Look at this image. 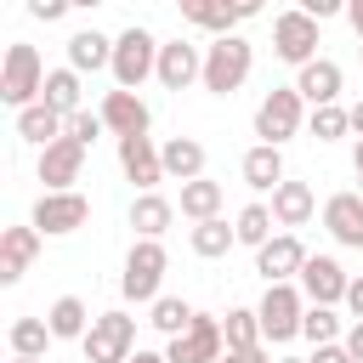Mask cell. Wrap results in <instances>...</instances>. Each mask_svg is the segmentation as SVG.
Instances as JSON below:
<instances>
[{
  "mask_svg": "<svg viewBox=\"0 0 363 363\" xmlns=\"http://www.w3.org/2000/svg\"><path fill=\"white\" fill-rule=\"evenodd\" d=\"M45 62H40V51L28 45V40H11L6 45V62H0V102L6 108H34L40 102V91H45Z\"/></svg>",
  "mask_w": 363,
  "mask_h": 363,
  "instance_id": "cell-1",
  "label": "cell"
},
{
  "mask_svg": "<svg viewBox=\"0 0 363 363\" xmlns=\"http://www.w3.org/2000/svg\"><path fill=\"white\" fill-rule=\"evenodd\" d=\"M250 68H255V45L244 40V34H227V40H210L204 45V91L210 96H233L244 79H250Z\"/></svg>",
  "mask_w": 363,
  "mask_h": 363,
  "instance_id": "cell-2",
  "label": "cell"
},
{
  "mask_svg": "<svg viewBox=\"0 0 363 363\" xmlns=\"http://www.w3.org/2000/svg\"><path fill=\"white\" fill-rule=\"evenodd\" d=\"M113 85L119 91H136L142 79H153L159 74V40L142 28V23H130L125 34H113Z\"/></svg>",
  "mask_w": 363,
  "mask_h": 363,
  "instance_id": "cell-3",
  "label": "cell"
},
{
  "mask_svg": "<svg viewBox=\"0 0 363 363\" xmlns=\"http://www.w3.org/2000/svg\"><path fill=\"white\" fill-rule=\"evenodd\" d=\"M301 125H306V102H301L295 85H272V91L255 102V136H261L267 147H284L289 136H301Z\"/></svg>",
  "mask_w": 363,
  "mask_h": 363,
  "instance_id": "cell-4",
  "label": "cell"
},
{
  "mask_svg": "<svg viewBox=\"0 0 363 363\" xmlns=\"http://www.w3.org/2000/svg\"><path fill=\"white\" fill-rule=\"evenodd\" d=\"M164 267H170L164 244L136 238V244H130V255H125V272H119V295H125V301H136V306H153V301H159V284H164Z\"/></svg>",
  "mask_w": 363,
  "mask_h": 363,
  "instance_id": "cell-5",
  "label": "cell"
},
{
  "mask_svg": "<svg viewBox=\"0 0 363 363\" xmlns=\"http://www.w3.org/2000/svg\"><path fill=\"white\" fill-rule=\"evenodd\" d=\"M255 318H261V340H267V346L295 340V335H301V318H306V295H301V284H267Z\"/></svg>",
  "mask_w": 363,
  "mask_h": 363,
  "instance_id": "cell-6",
  "label": "cell"
},
{
  "mask_svg": "<svg viewBox=\"0 0 363 363\" xmlns=\"http://www.w3.org/2000/svg\"><path fill=\"white\" fill-rule=\"evenodd\" d=\"M85 346V357L91 363H130L142 346H136V318L130 312H96V323H91V335L79 340Z\"/></svg>",
  "mask_w": 363,
  "mask_h": 363,
  "instance_id": "cell-7",
  "label": "cell"
},
{
  "mask_svg": "<svg viewBox=\"0 0 363 363\" xmlns=\"http://www.w3.org/2000/svg\"><path fill=\"white\" fill-rule=\"evenodd\" d=\"M91 221V199L74 187V193H40L34 210H28V227L40 238H62V233H79Z\"/></svg>",
  "mask_w": 363,
  "mask_h": 363,
  "instance_id": "cell-8",
  "label": "cell"
},
{
  "mask_svg": "<svg viewBox=\"0 0 363 363\" xmlns=\"http://www.w3.org/2000/svg\"><path fill=\"white\" fill-rule=\"evenodd\" d=\"M272 51L301 74L306 62H318V17H306L301 6H289V11H278L272 17Z\"/></svg>",
  "mask_w": 363,
  "mask_h": 363,
  "instance_id": "cell-9",
  "label": "cell"
},
{
  "mask_svg": "<svg viewBox=\"0 0 363 363\" xmlns=\"http://www.w3.org/2000/svg\"><path fill=\"white\" fill-rule=\"evenodd\" d=\"M227 357V335H221V318L199 312L187 335H176L164 346V363H221Z\"/></svg>",
  "mask_w": 363,
  "mask_h": 363,
  "instance_id": "cell-10",
  "label": "cell"
},
{
  "mask_svg": "<svg viewBox=\"0 0 363 363\" xmlns=\"http://www.w3.org/2000/svg\"><path fill=\"white\" fill-rule=\"evenodd\" d=\"M295 284H301L306 306H340L346 289H352V278H346V267H340L335 255H306V267H301Z\"/></svg>",
  "mask_w": 363,
  "mask_h": 363,
  "instance_id": "cell-11",
  "label": "cell"
},
{
  "mask_svg": "<svg viewBox=\"0 0 363 363\" xmlns=\"http://www.w3.org/2000/svg\"><path fill=\"white\" fill-rule=\"evenodd\" d=\"M119 170H125V182H136V193H159L164 159H159L153 136H125L119 142Z\"/></svg>",
  "mask_w": 363,
  "mask_h": 363,
  "instance_id": "cell-12",
  "label": "cell"
},
{
  "mask_svg": "<svg viewBox=\"0 0 363 363\" xmlns=\"http://www.w3.org/2000/svg\"><path fill=\"white\" fill-rule=\"evenodd\" d=\"M301 267H306V244H301L295 233H278L272 244L255 250V272H261L267 284H295Z\"/></svg>",
  "mask_w": 363,
  "mask_h": 363,
  "instance_id": "cell-13",
  "label": "cell"
},
{
  "mask_svg": "<svg viewBox=\"0 0 363 363\" xmlns=\"http://www.w3.org/2000/svg\"><path fill=\"white\" fill-rule=\"evenodd\" d=\"M164 91H187L193 79H204V51L187 45V40H164L159 45V74H153Z\"/></svg>",
  "mask_w": 363,
  "mask_h": 363,
  "instance_id": "cell-14",
  "label": "cell"
},
{
  "mask_svg": "<svg viewBox=\"0 0 363 363\" xmlns=\"http://www.w3.org/2000/svg\"><path fill=\"white\" fill-rule=\"evenodd\" d=\"M79 170H85V147H79L74 136H62V142H51V147L40 153V182H45V193H74Z\"/></svg>",
  "mask_w": 363,
  "mask_h": 363,
  "instance_id": "cell-15",
  "label": "cell"
},
{
  "mask_svg": "<svg viewBox=\"0 0 363 363\" xmlns=\"http://www.w3.org/2000/svg\"><path fill=\"white\" fill-rule=\"evenodd\" d=\"M96 113H102V125H108L119 142H125V136H147V125H153V113H147V102H142L136 91H108Z\"/></svg>",
  "mask_w": 363,
  "mask_h": 363,
  "instance_id": "cell-16",
  "label": "cell"
},
{
  "mask_svg": "<svg viewBox=\"0 0 363 363\" xmlns=\"http://www.w3.org/2000/svg\"><path fill=\"white\" fill-rule=\"evenodd\" d=\"M323 227H329L335 244L363 250V193H335V199H323Z\"/></svg>",
  "mask_w": 363,
  "mask_h": 363,
  "instance_id": "cell-17",
  "label": "cell"
},
{
  "mask_svg": "<svg viewBox=\"0 0 363 363\" xmlns=\"http://www.w3.org/2000/svg\"><path fill=\"white\" fill-rule=\"evenodd\" d=\"M340 85H346V74H340V62H329V57H318V62H306V68L295 74L301 102H312V108H335V102H340Z\"/></svg>",
  "mask_w": 363,
  "mask_h": 363,
  "instance_id": "cell-18",
  "label": "cell"
},
{
  "mask_svg": "<svg viewBox=\"0 0 363 363\" xmlns=\"http://www.w3.org/2000/svg\"><path fill=\"white\" fill-rule=\"evenodd\" d=\"M238 176H244V187H255V193H278L289 176H284V147H267V142H255L244 159H238Z\"/></svg>",
  "mask_w": 363,
  "mask_h": 363,
  "instance_id": "cell-19",
  "label": "cell"
},
{
  "mask_svg": "<svg viewBox=\"0 0 363 363\" xmlns=\"http://www.w3.org/2000/svg\"><path fill=\"white\" fill-rule=\"evenodd\" d=\"M40 255V233L34 227H6L0 233V284H17Z\"/></svg>",
  "mask_w": 363,
  "mask_h": 363,
  "instance_id": "cell-20",
  "label": "cell"
},
{
  "mask_svg": "<svg viewBox=\"0 0 363 363\" xmlns=\"http://www.w3.org/2000/svg\"><path fill=\"white\" fill-rule=\"evenodd\" d=\"M170 221H176V204H170L164 193H136V199H130V233H136V238H153V244H159V238L170 233Z\"/></svg>",
  "mask_w": 363,
  "mask_h": 363,
  "instance_id": "cell-21",
  "label": "cell"
},
{
  "mask_svg": "<svg viewBox=\"0 0 363 363\" xmlns=\"http://www.w3.org/2000/svg\"><path fill=\"white\" fill-rule=\"evenodd\" d=\"M318 216V193L306 187V182H284L278 193H272V221L289 233V227H306Z\"/></svg>",
  "mask_w": 363,
  "mask_h": 363,
  "instance_id": "cell-22",
  "label": "cell"
},
{
  "mask_svg": "<svg viewBox=\"0 0 363 363\" xmlns=\"http://www.w3.org/2000/svg\"><path fill=\"white\" fill-rule=\"evenodd\" d=\"M17 136H23V142H34V147L45 153L51 142H62V136H68V119H62L57 108L34 102V108H23V113H17Z\"/></svg>",
  "mask_w": 363,
  "mask_h": 363,
  "instance_id": "cell-23",
  "label": "cell"
},
{
  "mask_svg": "<svg viewBox=\"0 0 363 363\" xmlns=\"http://www.w3.org/2000/svg\"><path fill=\"white\" fill-rule=\"evenodd\" d=\"M159 159H164V176H176L182 187L204 176V142H199V136H170V142L159 147Z\"/></svg>",
  "mask_w": 363,
  "mask_h": 363,
  "instance_id": "cell-24",
  "label": "cell"
},
{
  "mask_svg": "<svg viewBox=\"0 0 363 363\" xmlns=\"http://www.w3.org/2000/svg\"><path fill=\"white\" fill-rule=\"evenodd\" d=\"M45 323H51V340H85L96 318H91V306L79 295H57L51 312H45Z\"/></svg>",
  "mask_w": 363,
  "mask_h": 363,
  "instance_id": "cell-25",
  "label": "cell"
},
{
  "mask_svg": "<svg viewBox=\"0 0 363 363\" xmlns=\"http://www.w3.org/2000/svg\"><path fill=\"white\" fill-rule=\"evenodd\" d=\"M182 17H187L193 28H210L216 40H227L244 17H255V6H204V0H187V6H182Z\"/></svg>",
  "mask_w": 363,
  "mask_h": 363,
  "instance_id": "cell-26",
  "label": "cell"
},
{
  "mask_svg": "<svg viewBox=\"0 0 363 363\" xmlns=\"http://www.w3.org/2000/svg\"><path fill=\"white\" fill-rule=\"evenodd\" d=\"M68 68L74 74H96V68H113V40L96 34V28H79L68 40Z\"/></svg>",
  "mask_w": 363,
  "mask_h": 363,
  "instance_id": "cell-27",
  "label": "cell"
},
{
  "mask_svg": "<svg viewBox=\"0 0 363 363\" xmlns=\"http://www.w3.org/2000/svg\"><path fill=\"white\" fill-rule=\"evenodd\" d=\"M221 199H227V187H221V182H210V176H199V182H187V187H182V204H176V210L199 227V221H216V216H221Z\"/></svg>",
  "mask_w": 363,
  "mask_h": 363,
  "instance_id": "cell-28",
  "label": "cell"
},
{
  "mask_svg": "<svg viewBox=\"0 0 363 363\" xmlns=\"http://www.w3.org/2000/svg\"><path fill=\"white\" fill-rule=\"evenodd\" d=\"M40 102H45V108H57L62 119H74V113H79V74H74V68H51V74H45Z\"/></svg>",
  "mask_w": 363,
  "mask_h": 363,
  "instance_id": "cell-29",
  "label": "cell"
},
{
  "mask_svg": "<svg viewBox=\"0 0 363 363\" xmlns=\"http://www.w3.org/2000/svg\"><path fill=\"white\" fill-rule=\"evenodd\" d=\"M193 318H199V312H193L182 295H159V301L147 306V323H153L159 335H170V340H176V335H187V329H193Z\"/></svg>",
  "mask_w": 363,
  "mask_h": 363,
  "instance_id": "cell-30",
  "label": "cell"
},
{
  "mask_svg": "<svg viewBox=\"0 0 363 363\" xmlns=\"http://www.w3.org/2000/svg\"><path fill=\"white\" fill-rule=\"evenodd\" d=\"M6 340H11V357H45V346H51V323H45V318H11Z\"/></svg>",
  "mask_w": 363,
  "mask_h": 363,
  "instance_id": "cell-31",
  "label": "cell"
},
{
  "mask_svg": "<svg viewBox=\"0 0 363 363\" xmlns=\"http://www.w3.org/2000/svg\"><path fill=\"white\" fill-rule=\"evenodd\" d=\"M278 221H272V204H244L238 210V221H233V233H238V244H250V250H261V244H272L278 233H272Z\"/></svg>",
  "mask_w": 363,
  "mask_h": 363,
  "instance_id": "cell-32",
  "label": "cell"
},
{
  "mask_svg": "<svg viewBox=\"0 0 363 363\" xmlns=\"http://www.w3.org/2000/svg\"><path fill=\"white\" fill-rule=\"evenodd\" d=\"M221 335H227V352L267 346V340H261V318H255V306H233V312L221 318Z\"/></svg>",
  "mask_w": 363,
  "mask_h": 363,
  "instance_id": "cell-33",
  "label": "cell"
},
{
  "mask_svg": "<svg viewBox=\"0 0 363 363\" xmlns=\"http://www.w3.org/2000/svg\"><path fill=\"white\" fill-rule=\"evenodd\" d=\"M187 244H193V255H204V261H216V255H227L233 244H238V233L216 216V221H199L193 233H187Z\"/></svg>",
  "mask_w": 363,
  "mask_h": 363,
  "instance_id": "cell-34",
  "label": "cell"
},
{
  "mask_svg": "<svg viewBox=\"0 0 363 363\" xmlns=\"http://www.w3.org/2000/svg\"><path fill=\"white\" fill-rule=\"evenodd\" d=\"M301 340H312V346H340V340H346L340 312H335V306H306V318H301Z\"/></svg>",
  "mask_w": 363,
  "mask_h": 363,
  "instance_id": "cell-35",
  "label": "cell"
},
{
  "mask_svg": "<svg viewBox=\"0 0 363 363\" xmlns=\"http://www.w3.org/2000/svg\"><path fill=\"white\" fill-rule=\"evenodd\" d=\"M306 125H312V136H318V142H340V136L352 130V108H340V102H335V108H312V119H306Z\"/></svg>",
  "mask_w": 363,
  "mask_h": 363,
  "instance_id": "cell-36",
  "label": "cell"
},
{
  "mask_svg": "<svg viewBox=\"0 0 363 363\" xmlns=\"http://www.w3.org/2000/svg\"><path fill=\"white\" fill-rule=\"evenodd\" d=\"M102 130H108V125H102V113H91V108H79V113L68 119V136H74L79 147H91V142H96Z\"/></svg>",
  "mask_w": 363,
  "mask_h": 363,
  "instance_id": "cell-37",
  "label": "cell"
},
{
  "mask_svg": "<svg viewBox=\"0 0 363 363\" xmlns=\"http://www.w3.org/2000/svg\"><path fill=\"white\" fill-rule=\"evenodd\" d=\"M28 17L34 23H57V17H68V0H28Z\"/></svg>",
  "mask_w": 363,
  "mask_h": 363,
  "instance_id": "cell-38",
  "label": "cell"
},
{
  "mask_svg": "<svg viewBox=\"0 0 363 363\" xmlns=\"http://www.w3.org/2000/svg\"><path fill=\"white\" fill-rule=\"evenodd\" d=\"M306 363H352V352H346V346H312Z\"/></svg>",
  "mask_w": 363,
  "mask_h": 363,
  "instance_id": "cell-39",
  "label": "cell"
},
{
  "mask_svg": "<svg viewBox=\"0 0 363 363\" xmlns=\"http://www.w3.org/2000/svg\"><path fill=\"white\" fill-rule=\"evenodd\" d=\"M221 363H278V357H272L267 346H250V352H227Z\"/></svg>",
  "mask_w": 363,
  "mask_h": 363,
  "instance_id": "cell-40",
  "label": "cell"
},
{
  "mask_svg": "<svg viewBox=\"0 0 363 363\" xmlns=\"http://www.w3.org/2000/svg\"><path fill=\"white\" fill-rule=\"evenodd\" d=\"M346 312H352V323H363V278H352V289H346Z\"/></svg>",
  "mask_w": 363,
  "mask_h": 363,
  "instance_id": "cell-41",
  "label": "cell"
},
{
  "mask_svg": "<svg viewBox=\"0 0 363 363\" xmlns=\"http://www.w3.org/2000/svg\"><path fill=\"white\" fill-rule=\"evenodd\" d=\"M340 346H346V352H352V357H357V363H363V323H352V329H346V340H340Z\"/></svg>",
  "mask_w": 363,
  "mask_h": 363,
  "instance_id": "cell-42",
  "label": "cell"
},
{
  "mask_svg": "<svg viewBox=\"0 0 363 363\" xmlns=\"http://www.w3.org/2000/svg\"><path fill=\"white\" fill-rule=\"evenodd\" d=\"M346 23H352V28H357V40H363V0H352V6H346Z\"/></svg>",
  "mask_w": 363,
  "mask_h": 363,
  "instance_id": "cell-43",
  "label": "cell"
},
{
  "mask_svg": "<svg viewBox=\"0 0 363 363\" xmlns=\"http://www.w3.org/2000/svg\"><path fill=\"white\" fill-rule=\"evenodd\" d=\"M352 170H357V193H363V142L352 147Z\"/></svg>",
  "mask_w": 363,
  "mask_h": 363,
  "instance_id": "cell-44",
  "label": "cell"
},
{
  "mask_svg": "<svg viewBox=\"0 0 363 363\" xmlns=\"http://www.w3.org/2000/svg\"><path fill=\"white\" fill-rule=\"evenodd\" d=\"M352 130H357V142H363V102H352Z\"/></svg>",
  "mask_w": 363,
  "mask_h": 363,
  "instance_id": "cell-45",
  "label": "cell"
},
{
  "mask_svg": "<svg viewBox=\"0 0 363 363\" xmlns=\"http://www.w3.org/2000/svg\"><path fill=\"white\" fill-rule=\"evenodd\" d=\"M130 363H164V352H136Z\"/></svg>",
  "mask_w": 363,
  "mask_h": 363,
  "instance_id": "cell-46",
  "label": "cell"
},
{
  "mask_svg": "<svg viewBox=\"0 0 363 363\" xmlns=\"http://www.w3.org/2000/svg\"><path fill=\"white\" fill-rule=\"evenodd\" d=\"M11 363H45V357H11Z\"/></svg>",
  "mask_w": 363,
  "mask_h": 363,
  "instance_id": "cell-47",
  "label": "cell"
},
{
  "mask_svg": "<svg viewBox=\"0 0 363 363\" xmlns=\"http://www.w3.org/2000/svg\"><path fill=\"white\" fill-rule=\"evenodd\" d=\"M278 363H306V357H278Z\"/></svg>",
  "mask_w": 363,
  "mask_h": 363,
  "instance_id": "cell-48",
  "label": "cell"
},
{
  "mask_svg": "<svg viewBox=\"0 0 363 363\" xmlns=\"http://www.w3.org/2000/svg\"><path fill=\"white\" fill-rule=\"evenodd\" d=\"M357 57H363V45H357Z\"/></svg>",
  "mask_w": 363,
  "mask_h": 363,
  "instance_id": "cell-49",
  "label": "cell"
},
{
  "mask_svg": "<svg viewBox=\"0 0 363 363\" xmlns=\"http://www.w3.org/2000/svg\"><path fill=\"white\" fill-rule=\"evenodd\" d=\"M352 363H357V357H352Z\"/></svg>",
  "mask_w": 363,
  "mask_h": 363,
  "instance_id": "cell-50",
  "label": "cell"
}]
</instances>
